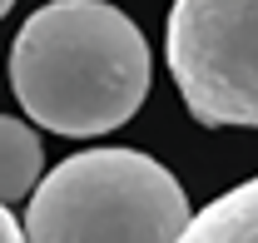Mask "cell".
<instances>
[{
  "label": "cell",
  "mask_w": 258,
  "mask_h": 243,
  "mask_svg": "<svg viewBox=\"0 0 258 243\" xmlns=\"http://www.w3.org/2000/svg\"><path fill=\"white\" fill-rule=\"evenodd\" d=\"M189 194L139 149H85L40 174L20 223L25 243H174Z\"/></svg>",
  "instance_id": "obj_2"
},
{
  "label": "cell",
  "mask_w": 258,
  "mask_h": 243,
  "mask_svg": "<svg viewBox=\"0 0 258 243\" xmlns=\"http://www.w3.org/2000/svg\"><path fill=\"white\" fill-rule=\"evenodd\" d=\"M10 5H15V0H0V15H5V10H10Z\"/></svg>",
  "instance_id": "obj_7"
},
{
  "label": "cell",
  "mask_w": 258,
  "mask_h": 243,
  "mask_svg": "<svg viewBox=\"0 0 258 243\" xmlns=\"http://www.w3.org/2000/svg\"><path fill=\"white\" fill-rule=\"evenodd\" d=\"M0 243H25V238H20V223H15V213H5V204H0Z\"/></svg>",
  "instance_id": "obj_6"
},
{
  "label": "cell",
  "mask_w": 258,
  "mask_h": 243,
  "mask_svg": "<svg viewBox=\"0 0 258 243\" xmlns=\"http://www.w3.org/2000/svg\"><path fill=\"white\" fill-rule=\"evenodd\" d=\"M40 164H45L40 134L25 119L0 114V204L5 209L20 204V199H30L35 179H40Z\"/></svg>",
  "instance_id": "obj_5"
},
{
  "label": "cell",
  "mask_w": 258,
  "mask_h": 243,
  "mask_svg": "<svg viewBox=\"0 0 258 243\" xmlns=\"http://www.w3.org/2000/svg\"><path fill=\"white\" fill-rule=\"evenodd\" d=\"M174 243H258V174L204 204V213H189Z\"/></svg>",
  "instance_id": "obj_4"
},
{
  "label": "cell",
  "mask_w": 258,
  "mask_h": 243,
  "mask_svg": "<svg viewBox=\"0 0 258 243\" xmlns=\"http://www.w3.org/2000/svg\"><path fill=\"white\" fill-rule=\"evenodd\" d=\"M10 90L64 139L109 134L149 94V45L109 0H50L10 45Z\"/></svg>",
  "instance_id": "obj_1"
},
{
  "label": "cell",
  "mask_w": 258,
  "mask_h": 243,
  "mask_svg": "<svg viewBox=\"0 0 258 243\" xmlns=\"http://www.w3.org/2000/svg\"><path fill=\"white\" fill-rule=\"evenodd\" d=\"M169 75L209 129H258V0H174Z\"/></svg>",
  "instance_id": "obj_3"
}]
</instances>
